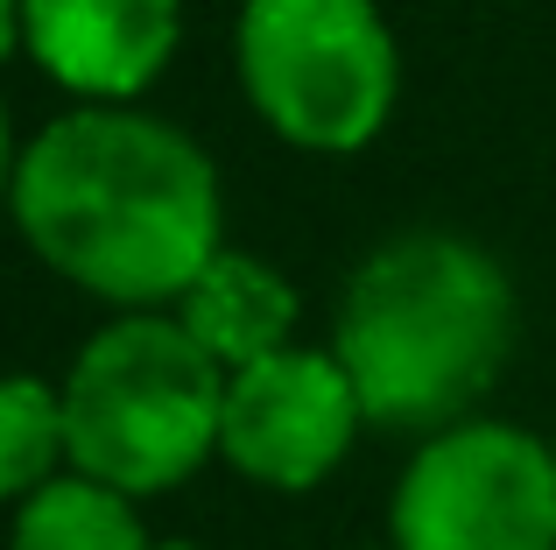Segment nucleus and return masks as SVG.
I'll use <instances>...</instances> for the list:
<instances>
[{
    "instance_id": "6",
    "label": "nucleus",
    "mask_w": 556,
    "mask_h": 550,
    "mask_svg": "<svg viewBox=\"0 0 556 550\" xmlns=\"http://www.w3.org/2000/svg\"><path fill=\"white\" fill-rule=\"evenodd\" d=\"M359 424L367 410H359V388L339 367V353L282 346V353L226 374L218 459H232V473H247L254 487L303 495L353 452Z\"/></svg>"
},
{
    "instance_id": "4",
    "label": "nucleus",
    "mask_w": 556,
    "mask_h": 550,
    "mask_svg": "<svg viewBox=\"0 0 556 550\" xmlns=\"http://www.w3.org/2000/svg\"><path fill=\"white\" fill-rule=\"evenodd\" d=\"M240 85L289 149L353 155L388 127L402 50L374 0H247Z\"/></svg>"
},
{
    "instance_id": "12",
    "label": "nucleus",
    "mask_w": 556,
    "mask_h": 550,
    "mask_svg": "<svg viewBox=\"0 0 556 550\" xmlns=\"http://www.w3.org/2000/svg\"><path fill=\"white\" fill-rule=\"evenodd\" d=\"M14 163H22V149H14V127H8V107H0V198L14 191Z\"/></svg>"
},
{
    "instance_id": "1",
    "label": "nucleus",
    "mask_w": 556,
    "mask_h": 550,
    "mask_svg": "<svg viewBox=\"0 0 556 550\" xmlns=\"http://www.w3.org/2000/svg\"><path fill=\"white\" fill-rule=\"evenodd\" d=\"M14 226L71 289L121 311L177 303L218 254V170L141 107H71L14 163Z\"/></svg>"
},
{
    "instance_id": "9",
    "label": "nucleus",
    "mask_w": 556,
    "mask_h": 550,
    "mask_svg": "<svg viewBox=\"0 0 556 550\" xmlns=\"http://www.w3.org/2000/svg\"><path fill=\"white\" fill-rule=\"evenodd\" d=\"M8 550H149V529L135 515V495L92 473H56L50 487L14 501Z\"/></svg>"
},
{
    "instance_id": "15",
    "label": "nucleus",
    "mask_w": 556,
    "mask_h": 550,
    "mask_svg": "<svg viewBox=\"0 0 556 550\" xmlns=\"http://www.w3.org/2000/svg\"><path fill=\"white\" fill-rule=\"evenodd\" d=\"M549 445H556V438H549Z\"/></svg>"
},
{
    "instance_id": "7",
    "label": "nucleus",
    "mask_w": 556,
    "mask_h": 550,
    "mask_svg": "<svg viewBox=\"0 0 556 550\" xmlns=\"http://www.w3.org/2000/svg\"><path fill=\"white\" fill-rule=\"evenodd\" d=\"M184 0H22V42L78 99L127 107L169 71Z\"/></svg>"
},
{
    "instance_id": "2",
    "label": "nucleus",
    "mask_w": 556,
    "mask_h": 550,
    "mask_svg": "<svg viewBox=\"0 0 556 550\" xmlns=\"http://www.w3.org/2000/svg\"><path fill=\"white\" fill-rule=\"evenodd\" d=\"M331 353L353 374L367 424L437 438L501 382L515 353V283L465 234H394L345 283Z\"/></svg>"
},
{
    "instance_id": "11",
    "label": "nucleus",
    "mask_w": 556,
    "mask_h": 550,
    "mask_svg": "<svg viewBox=\"0 0 556 550\" xmlns=\"http://www.w3.org/2000/svg\"><path fill=\"white\" fill-rule=\"evenodd\" d=\"M14 50H28L22 42V0H0V64H8Z\"/></svg>"
},
{
    "instance_id": "10",
    "label": "nucleus",
    "mask_w": 556,
    "mask_h": 550,
    "mask_svg": "<svg viewBox=\"0 0 556 550\" xmlns=\"http://www.w3.org/2000/svg\"><path fill=\"white\" fill-rule=\"evenodd\" d=\"M71 459L64 445V388L36 374H0V501H28Z\"/></svg>"
},
{
    "instance_id": "14",
    "label": "nucleus",
    "mask_w": 556,
    "mask_h": 550,
    "mask_svg": "<svg viewBox=\"0 0 556 550\" xmlns=\"http://www.w3.org/2000/svg\"><path fill=\"white\" fill-rule=\"evenodd\" d=\"M388 550H394V543H388Z\"/></svg>"
},
{
    "instance_id": "3",
    "label": "nucleus",
    "mask_w": 556,
    "mask_h": 550,
    "mask_svg": "<svg viewBox=\"0 0 556 550\" xmlns=\"http://www.w3.org/2000/svg\"><path fill=\"white\" fill-rule=\"evenodd\" d=\"M226 367L163 311H121L78 346L64 374V445L71 473L163 495L218 452Z\"/></svg>"
},
{
    "instance_id": "5",
    "label": "nucleus",
    "mask_w": 556,
    "mask_h": 550,
    "mask_svg": "<svg viewBox=\"0 0 556 550\" xmlns=\"http://www.w3.org/2000/svg\"><path fill=\"white\" fill-rule=\"evenodd\" d=\"M394 550H556V445L521 424H465L416 445L388 501Z\"/></svg>"
},
{
    "instance_id": "13",
    "label": "nucleus",
    "mask_w": 556,
    "mask_h": 550,
    "mask_svg": "<svg viewBox=\"0 0 556 550\" xmlns=\"http://www.w3.org/2000/svg\"><path fill=\"white\" fill-rule=\"evenodd\" d=\"M149 550H198V543H149Z\"/></svg>"
},
{
    "instance_id": "8",
    "label": "nucleus",
    "mask_w": 556,
    "mask_h": 550,
    "mask_svg": "<svg viewBox=\"0 0 556 550\" xmlns=\"http://www.w3.org/2000/svg\"><path fill=\"white\" fill-rule=\"evenodd\" d=\"M177 325L218 367H254V360L296 346V289L282 283V268L261 262V254H240V248H218L212 262L198 268V283L177 297Z\"/></svg>"
}]
</instances>
